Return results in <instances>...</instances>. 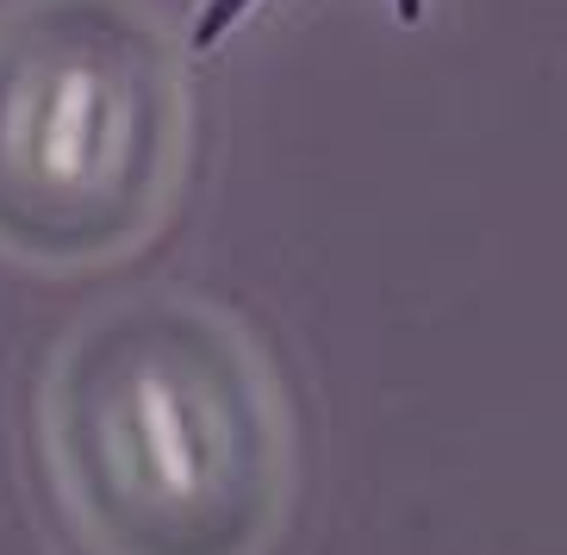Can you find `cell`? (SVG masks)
Instances as JSON below:
<instances>
[{"label":"cell","instance_id":"1","mask_svg":"<svg viewBox=\"0 0 567 555\" xmlns=\"http://www.w3.org/2000/svg\"><path fill=\"white\" fill-rule=\"evenodd\" d=\"M44 455L94 549H250L281 500V424L256 350L187 294H132L63 337L44 374Z\"/></svg>","mask_w":567,"mask_h":555},{"label":"cell","instance_id":"2","mask_svg":"<svg viewBox=\"0 0 567 555\" xmlns=\"http://www.w3.org/2000/svg\"><path fill=\"white\" fill-rule=\"evenodd\" d=\"M187 175V69L137 0H19L0 13V256L106 269Z\"/></svg>","mask_w":567,"mask_h":555},{"label":"cell","instance_id":"3","mask_svg":"<svg viewBox=\"0 0 567 555\" xmlns=\"http://www.w3.org/2000/svg\"><path fill=\"white\" fill-rule=\"evenodd\" d=\"M244 7H250V0H206V13L194 19V38H187V44H194V51H213L218 38L244 19Z\"/></svg>","mask_w":567,"mask_h":555},{"label":"cell","instance_id":"4","mask_svg":"<svg viewBox=\"0 0 567 555\" xmlns=\"http://www.w3.org/2000/svg\"><path fill=\"white\" fill-rule=\"evenodd\" d=\"M424 13V0H400V19H417Z\"/></svg>","mask_w":567,"mask_h":555}]
</instances>
